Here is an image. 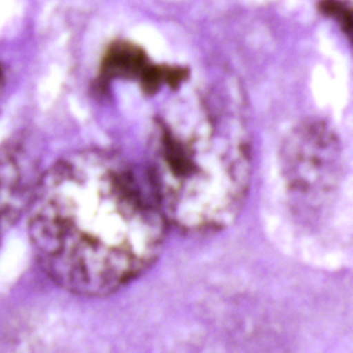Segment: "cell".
<instances>
[{
    "mask_svg": "<svg viewBox=\"0 0 353 353\" xmlns=\"http://www.w3.org/2000/svg\"><path fill=\"white\" fill-rule=\"evenodd\" d=\"M165 226L148 174L101 149L59 159L39 176L28 204L40 268L81 296L109 295L145 273L161 252Z\"/></svg>",
    "mask_w": 353,
    "mask_h": 353,
    "instance_id": "cell-1",
    "label": "cell"
},
{
    "mask_svg": "<svg viewBox=\"0 0 353 353\" xmlns=\"http://www.w3.org/2000/svg\"><path fill=\"white\" fill-rule=\"evenodd\" d=\"M251 172L245 109L230 88L183 95L154 117L146 174L167 223L181 232L210 234L233 223Z\"/></svg>",
    "mask_w": 353,
    "mask_h": 353,
    "instance_id": "cell-2",
    "label": "cell"
},
{
    "mask_svg": "<svg viewBox=\"0 0 353 353\" xmlns=\"http://www.w3.org/2000/svg\"><path fill=\"white\" fill-rule=\"evenodd\" d=\"M279 163L295 208L303 214L323 210L342 179L341 139L328 121L306 119L295 124L283 139Z\"/></svg>",
    "mask_w": 353,
    "mask_h": 353,
    "instance_id": "cell-3",
    "label": "cell"
},
{
    "mask_svg": "<svg viewBox=\"0 0 353 353\" xmlns=\"http://www.w3.org/2000/svg\"><path fill=\"white\" fill-rule=\"evenodd\" d=\"M188 74L186 68L154 63L139 46L130 41L113 43L101 63V79L135 81L145 94H156L164 87L178 90Z\"/></svg>",
    "mask_w": 353,
    "mask_h": 353,
    "instance_id": "cell-4",
    "label": "cell"
},
{
    "mask_svg": "<svg viewBox=\"0 0 353 353\" xmlns=\"http://www.w3.org/2000/svg\"><path fill=\"white\" fill-rule=\"evenodd\" d=\"M320 8L325 15L332 18L346 34H350V8L346 3L341 0H323Z\"/></svg>",
    "mask_w": 353,
    "mask_h": 353,
    "instance_id": "cell-5",
    "label": "cell"
},
{
    "mask_svg": "<svg viewBox=\"0 0 353 353\" xmlns=\"http://www.w3.org/2000/svg\"><path fill=\"white\" fill-rule=\"evenodd\" d=\"M7 219H11V216H10L6 211H3V210L0 208V234H1V228H3V225L6 223Z\"/></svg>",
    "mask_w": 353,
    "mask_h": 353,
    "instance_id": "cell-6",
    "label": "cell"
},
{
    "mask_svg": "<svg viewBox=\"0 0 353 353\" xmlns=\"http://www.w3.org/2000/svg\"><path fill=\"white\" fill-rule=\"evenodd\" d=\"M1 90H3V76H1V70H0V94H1Z\"/></svg>",
    "mask_w": 353,
    "mask_h": 353,
    "instance_id": "cell-7",
    "label": "cell"
}]
</instances>
